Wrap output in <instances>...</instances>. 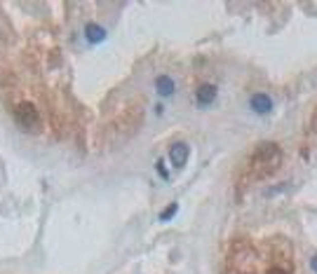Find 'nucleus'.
<instances>
[{
    "label": "nucleus",
    "mask_w": 317,
    "mask_h": 274,
    "mask_svg": "<svg viewBox=\"0 0 317 274\" xmlns=\"http://www.w3.org/2000/svg\"><path fill=\"white\" fill-rule=\"evenodd\" d=\"M280 160H282V153L275 143H261L252 155V169H256L259 176H265L280 164Z\"/></svg>",
    "instance_id": "1"
},
{
    "label": "nucleus",
    "mask_w": 317,
    "mask_h": 274,
    "mask_svg": "<svg viewBox=\"0 0 317 274\" xmlns=\"http://www.w3.org/2000/svg\"><path fill=\"white\" fill-rule=\"evenodd\" d=\"M14 120L19 124L21 129H26V131H38L40 129V113L35 110L33 103H19L17 110H14Z\"/></svg>",
    "instance_id": "2"
},
{
    "label": "nucleus",
    "mask_w": 317,
    "mask_h": 274,
    "mask_svg": "<svg viewBox=\"0 0 317 274\" xmlns=\"http://www.w3.org/2000/svg\"><path fill=\"white\" fill-rule=\"evenodd\" d=\"M188 155H190V150H188L186 143H174V146L169 148V160H172V164H174L176 169H183V166H186Z\"/></svg>",
    "instance_id": "3"
},
{
    "label": "nucleus",
    "mask_w": 317,
    "mask_h": 274,
    "mask_svg": "<svg viewBox=\"0 0 317 274\" xmlns=\"http://www.w3.org/2000/svg\"><path fill=\"white\" fill-rule=\"evenodd\" d=\"M195 101H197V106H202V108L212 106V103L216 101V87H214V84H200L197 92H195Z\"/></svg>",
    "instance_id": "4"
},
{
    "label": "nucleus",
    "mask_w": 317,
    "mask_h": 274,
    "mask_svg": "<svg viewBox=\"0 0 317 274\" xmlns=\"http://www.w3.org/2000/svg\"><path fill=\"white\" fill-rule=\"evenodd\" d=\"M249 106H252V110H256L259 115H265V113H270L272 110L270 96H265V94H254L252 99H249Z\"/></svg>",
    "instance_id": "5"
},
{
    "label": "nucleus",
    "mask_w": 317,
    "mask_h": 274,
    "mask_svg": "<svg viewBox=\"0 0 317 274\" xmlns=\"http://www.w3.org/2000/svg\"><path fill=\"white\" fill-rule=\"evenodd\" d=\"M85 35H87L90 42H101V40L106 38V31L99 24H92V21H90V24L85 26Z\"/></svg>",
    "instance_id": "6"
},
{
    "label": "nucleus",
    "mask_w": 317,
    "mask_h": 274,
    "mask_svg": "<svg viewBox=\"0 0 317 274\" xmlns=\"http://www.w3.org/2000/svg\"><path fill=\"white\" fill-rule=\"evenodd\" d=\"M155 87H157V92H160L162 96H172V94H174V82H172V77H169V75H160V77H157Z\"/></svg>",
    "instance_id": "7"
},
{
    "label": "nucleus",
    "mask_w": 317,
    "mask_h": 274,
    "mask_svg": "<svg viewBox=\"0 0 317 274\" xmlns=\"http://www.w3.org/2000/svg\"><path fill=\"white\" fill-rule=\"evenodd\" d=\"M176 211H179V204H172V206H167V209L162 211L160 213V220L162 223H165V220H172V218H174V213Z\"/></svg>",
    "instance_id": "8"
},
{
    "label": "nucleus",
    "mask_w": 317,
    "mask_h": 274,
    "mask_svg": "<svg viewBox=\"0 0 317 274\" xmlns=\"http://www.w3.org/2000/svg\"><path fill=\"white\" fill-rule=\"evenodd\" d=\"M155 169H157V173H160V176H162V178H165V180L169 178V171H167V169H165V164H162V160L155 164Z\"/></svg>",
    "instance_id": "9"
},
{
    "label": "nucleus",
    "mask_w": 317,
    "mask_h": 274,
    "mask_svg": "<svg viewBox=\"0 0 317 274\" xmlns=\"http://www.w3.org/2000/svg\"><path fill=\"white\" fill-rule=\"evenodd\" d=\"M268 274H289L285 267H270L268 269Z\"/></svg>",
    "instance_id": "10"
},
{
    "label": "nucleus",
    "mask_w": 317,
    "mask_h": 274,
    "mask_svg": "<svg viewBox=\"0 0 317 274\" xmlns=\"http://www.w3.org/2000/svg\"><path fill=\"white\" fill-rule=\"evenodd\" d=\"M310 267H312V272L317 274V255H315V258H312V260H310Z\"/></svg>",
    "instance_id": "11"
}]
</instances>
